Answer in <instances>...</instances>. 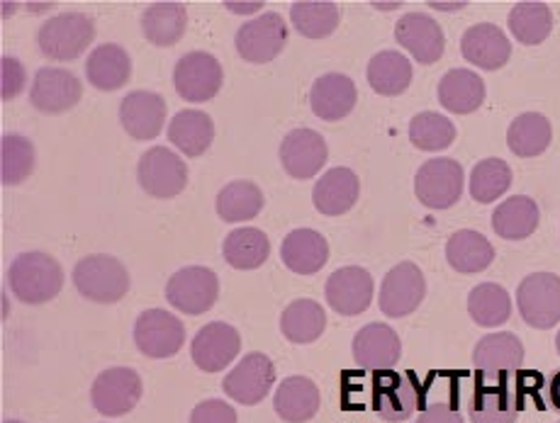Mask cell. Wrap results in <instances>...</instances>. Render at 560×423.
<instances>
[{"label": "cell", "instance_id": "1", "mask_svg": "<svg viewBox=\"0 0 560 423\" xmlns=\"http://www.w3.org/2000/svg\"><path fill=\"white\" fill-rule=\"evenodd\" d=\"M8 285L13 295L25 305H45L59 295L63 287V270L59 260L42 254H20L8 270Z\"/></svg>", "mask_w": 560, "mask_h": 423}, {"label": "cell", "instance_id": "2", "mask_svg": "<svg viewBox=\"0 0 560 423\" xmlns=\"http://www.w3.org/2000/svg\"><path fill=\"white\" fill-rule=\"evenodd\" d=\"M95 39V23L83 13H61L39 27L37 45L47 59L77 61Z\"/></svg>", "mask_w": 560, "mask_h": 423}, {"label": "cell", "instance_id": "3", "mask_svg": "<svg viewBox=\"0 0 560 423\" xmlns=\"http://www.w3.org/2000/svg\"><path fill=\"white\" fill-rule=\"evenodd\" d=\"M73 285L85 299L98 302V305H113L127 295L129 275L117 258L95 254L81 258L73 268Z\"/></svg>", "mask_w": 560, "mask_h": 423}, {"label": "cell", "instance_id": "4", "mask_svg": "<svg viewBox=\"0 0 560 423\" xmlns=\"http://www.w3.org/2000/svg\"><path fill=\"white\" fill-rule=\"evenodd\" d=\"M139 186L144 192L159 200H171L186 190L188 183V166L176 151L168 146H154L144 151L137 166Z\"/></svg>", "mask_w": 560, "mask_h": 423}, {"label": "cell", "instance_id": "5", "mask_svg": "<svg viewBox=\"0 0 560 423\" xmlns=\"http://www.w3.org/2000/svg\"><path fill=\"white\" fill-rule=\"evenodd\" d=\"M220 295V280L210 268L190 266L180 268L178 273L171 275L166 282V299L168 305L190 314V317H200V314L210 312Z\"/></svg>", "mask_w": 560, "mask_h": 423}, {"label": "cell", "instance_id": "6", "mask_svg": "<svg viewBox=\"0 0 560 423\" xmlns=\"http://www.w3.org/2000/svg\"><path fill=\"white\" fill-rule=\"evenodd\" d=\"M516 307L522 319L534 329L548 331L560 324V278L553 273H534L516 287Z\"/></svg>", "mask_w": 560, "mask_h": 423}, {"label": "cell", "instance_id": "7", "mask_svg": "<svg viewBox=\"0 0 560 423\" xmlns=\"http://www.w3.org/2000/svg\"><path fill=\"white\" fill-rule=\"evenodd\" d=\"M417 200L429 210H448L463 195V168L454 158H432L417 171Z\"/></svg>", "mask_w": 560, "mask_h": 423}, {"label": "cell", "instance_id": "8", "mask_svg": "<svg viewBox=\"0 0 560 423\" xmlns=\"http://www.w3.org/2000/svg\"><path fill=\"white\" fill-rule=\"evenodd\" d=\"M135 343L139 353L154 361L176 355L186 343V329L183 321L166 309H147L139 314L135 324Z\"/></svg>", "mask_w": 560, "mask_h": 423}, {"label": "cell", "instance_id": "9", "mask_svg": "<svg viewBox=\"0 0 560 423\" xmlns=\"http://www.w3.org/2000/svg\"><path fill=\"white\" fill-rule=\"evenodd\" d=\"M224 81L222 63L208 51H190L174 69L176 93L186 103H208L220 93Z\"/></svg>", "mask_w": 560, "mask_h": 423}, {"label": "cell", "instance_id": "10", "mask_svg": "<svg viewBox=\"0 0 560 423\" xmlns=\"http://www.w3.org/2000/svg\"><path fill=\"white\" fill-rule=\"evenodd\" d=\"M427 295V280L412 260L397 263L390 273L383 278L378 305L385 317L402 319L417 312V307L424 302Z\"/></svg>", "mask_w": 560, "mask_h": 423}, {"label": "cell", "instance_id": "11", "mask_svg": "<svg viewBox=\"0 0 560 423\" xmlns=\"http://www.w3.org/2000/svg\"><path fill=\"white\" fill-rule=\"evenodd\" d=\"M142 399V377L132 367H110L95 377L91 401L103 416H125Z\"/></svg>", "mask_w": 560, "mask_h": 423}, {"label": "cell", "instance_id": "12", "mask_svg": "<svg viewBox=\"0 0 560 423\" xmlns=\"http://www.w3.org/2000/svg\"><path fill=\"white\" fill-rule=\"evenodd\" d=\"M276 385V367L271 357L264 353H249L244 355L240 365H234L230 375L224 377L222 389L224 395L234 399L236 404L254 407L264 401Z\"/></svg>", "mask_w": 560, "mask_h": 423}, {"label": "cell", "instance_id": "13", "mask_svg": "<svg viewBox=\"0 0 560 423\" xmlns=\"http://www.w3.org/2000/svg\"><path fill=\"white\" fill-rule=\"evenodd\" d=\"M236 51L249 63L273 61L288 45V25L278 13L258 15L236 32Z\"/></svg>", "mask_w": 560, "mask_h": 423}, {"label": "cell", "instance_id": "14", "mask_svg": "<svg viewBox=\"0 0 560 423\" xmlns=\"http://www.w3.org/2000/svg\"><path fill=\"white\" fill-rule=\"evenodd\" d=\"M424 389L417 383L412 373L407 375H385L375 379L373 387V409L381 419L390 423H400L415 416L422 407Z\"/></svg>", "mask_w": 560, "mask_h": 423}, {"label": "cell", "instance_id": "15", "mask_svg": "<svg viewBox=\"0 0 560 423\" xmlns=\"http://www.w3.org/2000/svg\"><path fill=\"white\" fill-rule=\"evenodd\" d=\"M329 158L327 141L315 129H295L280 141V164L295 180L315 178Z\"/></svg>", "mask_w": 560, "mask_h": 423}, {"label": "cell", "instance_id": "16", "mask_svg": "<svg viewBox=\"0 0 560 423\" xmlns=\"http://www.w3.org/2000/svg\"><path fill=\"white\" fill-rule=\"evenodd\" d=\"M83 85L81 81L67 69L45 67L35 75L30 91V103L35 110L45 115H61L81 103Z\"/></svg>", "mask_w": 560, "mask_h": 423}, {"label": "cell", "instance_id": "17", "mask_svg": "<svg viewBox=\"0 0 560 423\" xmlns=\"http://www.w3.org/2000/svg\"><path fill=\"white\" fill-rule=\"evenodd\" d=\"M242 351L240 331L224 321H210L196 333L190 345L192 363L202 373H222Z\"/></svg>", "mask_w": 560, "mask_h": 423}, {"label": "cell", "instance_id": "18", "mask_svg": "<svg viewBox=\"0 0 560 423\" xmlns=\"http://www.w3.org/2000/svg\"><path fill=\"white\" fill-rule=\"evenodd\" d=\"M325 297L327 305L341 317H359L373 302V275L359 266L339 268L327 280Z\"/></svg>", "mask_w": 560, "mask_h": 423}, {"label": "cell", "instance_id": "19", "mask_svg": "<svg viewBox=\"0 0 560 423\" xmlns=\"http://www.w3.org/2000/svg\"><path fill=\"white\" fill-rule=\"evenodd\" d=\"M395 39L412 54L415 61L424 63H436L444 57L446 49V37L444 30L436 23L432 15L424 13H407L395 25Z\"/></svg>", "mask_w": 560, "mask_h": 423}, {"label": "cell", "instance_id": "20", "mask_svg": "<svg viewBox=\"0 0 560 423\" xmlns=\"http://www.w3.org/2000/svg\"><path fill=\"white\" fill-rule=\"evenodd\" d=\"M120 122L137 141L156 139L166 122V101L152 91H135L120 103Z\"/></svg>", "mask_w": 560, "mask_h": 423}, {"label": "cell", "instance_id": "21", "mask_svg": "<svg viewBox=\"0 0 560 423\" xmlns=\"http://www.w3.org/2000/svg\"><path fill=\"white\" fill-rule=\"evenodd\" d=\"M463 59L470 61L472 67L485 71H498L512 57V45L504 32L492 23H480L466 30L460 39Z\"/></svg>", "mask_w": 560, "mask_h": 423}, {"label": "cell", "instance_id": "22", "mask_svg": "<svg viewBox=\"0 0 560 423\" xmlns=\"http://www.w3.org/2000/svg\"><path fill=\"white\" fill-rule=\"evenodd\" d=\"M402 355V343L385 324H369L353 339V361L365 371H390Z\"/></svg>", "mask_w": 560, "mask_h": 423}, {"label": "cell", "instance_id": "23", "mask_svg": "<svg viewBox=\"0 0 560 423\" xmlns=\"http://www.w3.org/2000/svg\"><path fill=\"white\" fill-rule=\"evenodd\" d=\"M357 85L343 73H327L310 91V107L325 122H339L357 107Z\"/></svg>", "mask_w": 560, "mask_h": 423}, {"label": "cell", "instance_id": "24", "mask_svg": "<svg viewBox=\"0 0 560 423\" xmlns=\"http://www.w3.org/2000/svg\"><path fill=\"white\" fill-rule=\"evenodd\" d=\"M361 195L359 176L351 168H331L317 180L315 190H312V202L315 208L327 216H341L347 214L353 204H357Z\"/></svg>", "mask_w": 560, "mask_h": 423}, {"label": "cell", "instance_id": "25", "mask_svg": "<svg viewBox=\"0 0 560 423\" xmlns=\"http://www.w3.org/2000/svg\"><path fill=\"white\" fill-rule=\"evenodd\" d=\"M280 258L298 275H315L329 260L327 238L315 230H295L283 238Z\"/></svg>", "mask_w": 560, "mask_h": 423}, {"label": "cell", "instance_id": "26", "mask_svg": "<svg viewBox=\"0 0 560 423\" xmlns=\"http://www.w3.org/2000/svg\"><path fill=\"white\" fill-rule=\"evenodd\" d=\"M129 75H132V59L120 45L95 47L85 59V79L98 91H120L127 85Z\"/></svg>", "mask_w": 560, "mask_h": 423}, {"label": "cell", "instance_id": "27", "mask_svg": "<svg viewBox=\"0 0 560 423\" xmlns=\"http://www.w3.org/2000/svg\"><path fill=\"white\" fill-rule=\"evenodd\" d=\"M522 411V399L510 385H478L468 401L472 423H514Z\"/></svg>", "mask_w": 560, "mask_h": 423}, {"label": "cell", "instance_id": "28", "mask_svg": "<svg viewBox=\"0 0 560 423\" xmlns=\"http://www.w3.org/2000/svg\"><path fill=\"white\" fill-rule=\"evenodd\" d=\"M276 414L288 423H305L317 414L319 409V389L312 379L303 375L285 377L278 385L273 397Z\"/></svg>", "mask_w": 560, "mask_h": 423}, {"label": "cell", "instance_id": "29", "mask_svg": "<svg viewBox=\"0 0 560 423\" xmlns=\"http://www.w3.org/2000/svg\"><path fill=\"white\" fill-rule=\"evenodd\" d=\"M436 93L446 113L470 115L485 103V81L468 69H451L439 81Z\"/></svg>", "mask_w": 560, "mask_h": 423}, {"label": "cell", "instance_id": "30", "mask_svg": "<svg viewBox=\"0 0 560 423\" xmlns=\"http://www.w3.org/2000/svg\"><path fill=\"white\" fill-rule=\"evenodd\" d=\"M188 10L176 0H161L149 5L142 15V32L154 47H174L186 35Z\"/></svg>", "mask_w": 560, "mask_h": 423}, {"label": "cell", "instance_id": "31", "mask_svg": "<svg viewBox=\"0 0 560 423\" xmlns=\"http://www.w3.org/2000/svg\"><path fill=\"white\" fill-rule=\"evenodd\" d=\"M522 363H524V345L514 333H508V331L482 336L476 345V351H472V365H476L480 373H488V375L516 371V367H522Z\"/></svg>", "mask_w": 560, "mask_h": 423}, {"label": "cell", "instance_id": "32", "mask_svg": "<svg viewBox=\"0 0 560 423\" xmlns=\"http://www.w3.org/2000/svg\"><path fill=\"white\" fill-rule=\"evenodd\" d=\"M538 220H541L538 204L526 195H514L492 212V230L508 242H522L538 230Z\"/></svg>", "mask_w": 560, "mask_h": 423}, {"label": "cell", "instance_id": "33", "mask_svg": "<svg viewBox=\"0 0 560 423\" xmlns=\"http://www.w3.org/2000/svg\"><path fill=\"white\" fill-rule=\"evenodd\" d=\"M214 139V122L208 113L180 110L168 125V141L188 158H198L210 149Z\"/></svg>", "mask_w": 560, "mask_h": 423}, {"label": "cell", "instance_id": "34", "mask_svg": "<svg viewBox=\"0 0 560 423\" xmlns=\"http://www.w3.org/2000/svg\"><path fill=\"white\" fill-rule=\"evenodd\" d=\"M327 329L325 307L315 299H295L280 314V331L290 343H315Z\"/></svg>", "mask_w": 560, "mask_h": 423}, {"label": "cell", "instance_id": "35", "mask_svg": "<svg viewBox=\"0 0 560 423\" xmlns=\"http://www.w3.org/2000/svg\"><path fill=\"white\" fill-rule=\"evenodd\" d=\"M446 260L456 273L472 275V273H480L485 268H490V263L494 260V248L482 234L463 230L448 238Z\"/></svg>", "mask_w": 560, "mask_h": 423}, {"label": "cell", "instance_id": "36", "mask_svg": "<svg viewBox=\"0 0 560 423\" xmlns=\"http://www.w3.org/2000/svg\"><path fill=\"white\" fill-rule=\"evenodd\" d=\"M214 208L220 220L230 224L252 222L264 210V192L252 180H232L220 190Z\"/></svg>", "mask_w": 560, "mask_h": 423}, {"label": "cell", "instance_id": "37", "mask_svg": "<svg viewBox=\"0 0 560 423\" xmlns=\"http://www.w3.org/2000/svg\"><path fill=\"white\" fill-rule=\"evenodd\" d=\"M222 256L230 268L256 270L271 256V242H268V236L261 230L244 226V230H234L224 238Z\"/></svg>", "mask_w": 560, "mask_h": 423}, {"label": "cell", "instance_id": "38", "mask_svg": "<svg viewBox=\"0 0 560 423\" xmlns=\"http://www.w3.org/2000/svg\"><path fill=\"white\" fill-rule=\"evenodd\" d=\"M553 129L541 113H524L508 129V146L514 156L534 158L541 156L551 144Z\"/></svg>", "mask_w": 560, "mask_h": 423}, {"label": "cell", "instance_id": "39", "mask_svg": "<svg viewBox=\"0 0 560 423\" xmlns=\"http://www.w3.org/2000/svg\"><path fill=\"white\" fill-rule=\"evenodd\" d=\"M369 83L375 93L395 97L412 83V63L405 54L381 51L369 61Z\"/></svg>", "mask_w": 560, "mask_h": 423}, {"label": "cell", "instance_id": "40", "mask_svg": "<svg viewBox=\"0 0 560 423\" xmlns=\"http://www.w3.org/2000/svg\"><path fill=\"white\" fill-rule=\"evenodd\" d=\"M508 23L516 42H522L526 47H536L551 35L553 15H551V8L546 3H538V0H524V3H516L512 8Z\"/></svg>", "mask_w": 560, "mask_h": 423}, {"label": "cell", "instance_id": "41", "mask_svg": "<svg viewBox=\"0 0 560 423\" xmlns=\"http://www.w3.org/2000/svg\"><path fill=\"white\" fill-rule=\"evenodd\" d=\"M468 314L478 327H502L512 317V299L498 282H482L468 295Z\"/></svg>", "mask_w": 560, "mask_h": 423}, {"label": "cell", "instance_id": "42", "mask_svg": "<svg viewBox=\"0 0 560 423\" xmlns=\"http://www.w3.org/2000/svg\"><path fill=\"white\" fill-rule=\"evenodd\" d=\"M290 20L307 39H325L339 27V8L331 0H300L290 8Z\"/></svg>", "mask_w": 560, "mask_h": 423}, {"label": "cell", "instance_id": "43", "mask_svg": "<svg viewBox=\"0 0 560 423\" xmlns=\"http://www.w3.org/2000/svg\"><path fill=\"white\" fill-rule=\"evenodd\" d=\"M512 186V168L502 158H482L470 171V198L480 204L500 200Z\"/></svg>", "mask_w": 560, "mask_h": 423}, {"label": "cell", "instance_id": "44", "mask_svg": "<svg viewBox=\"0 0 560 423\" xmlns=\"http://www.w3.org/2000/svg\"><path fill=\"white\" fill-rule=\"evenodd\" d=\"M35 144L27 137L5 134L0 141V176L5 186H20L35 171Z\"/></svg>", "mask_w": 560, "mask_h": 423}, {"label": "cell", "instance_id": "45", "mask_svg": "<svg viewBox=\"0 0 560 423\" xmlns=\"http://www.w3.org/2000/svg\"><path fill=\"white\" fill-rule=\"evenodd\" d=\"M456 139V127L439 113H419L409 122V141L422 151H444Z\"/></svg>", "mask_w": 560, "mask_h": 423}, {"label": "cell", "instance_id": "46", "mask_svg": "<svg viewBox=\"0 0 560 423\" xmlns=\"http://www.w3.org/2000/svg\"><path fill=\"white\" fill-rule=\"evenodd\" d=\"M190 423H236V411L222 399H208L192 409Z\"/></svg>", "mask_w": 560, "mask_h": 423}, {"label": "cell", "instance_id": "47", "mask_svg": "<svg viewBox=\"0 0 560 423\" xmlns=\"http://www.w3.org/2000/svg\"><path fill=\"white\" fill-rule=\"evenodd\" d=\"M0 67H3V75H0V85H3V101H13V97H18L25 89V81H27L25 67L13 57H3Z\"/></svg>", "mask_w": 560, "mask_h": 423}, {"label": "cell", "instance_id": "48", "mask_svg": "<svg viewBox=\"0 0 560 423\" xmlns=\"http://www.w3.org/2000/svg\"><path fill=\"white\" fill-rule=\"evenodd\" d=\"M417 423H463V414L456 404H448V401H432L427 409H422Z\"/></svg>", "mask_w": 560, "mask_h": 423}, {"label": "cell", "instance_id": "49", "mask_svg": "<svg viewBox=\"0 0 560 423\" xmlns=\"http://www.w3.org/2000/svg\"><path fill=\"white\" fill-rule=\"evenodd\" d=\"M548 392H551V404L560 411V373L553 375L551 385H548Z\"/></svg>", "mask_w": 560, "mask_h": 423}, {"label": "cell", "instance_id": "50", "mask_svg": "<svg viewBox=\"0 0 560 423\" xmlns=\"http://www.w3.org/2000/svg\"><path fill=\"white\" fill-rule=\"evenodd\" d=\"M556 349H558V355H560V331H558V336H556Z\"/></svg>", "mask_w": 560, "mask_h": 423}, {"label": "cell", "instance_id": "51", "mask_svg": "<svg viewBox=\"0 0 560 423\" xmlns=\"http://www.w3.org/2000/svg\"><path fill=\"white\" fill-rule=\"evenodd\" d=\"M3 423H20V421H3Z\"/></svg>", "mask_w": 560, "mask_h": 423}]
</instances>
